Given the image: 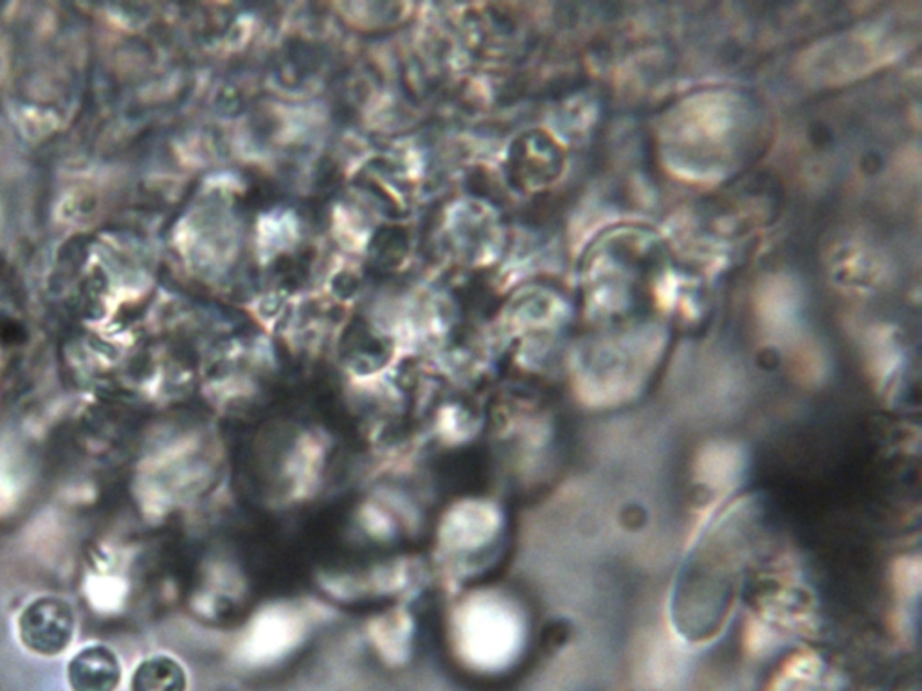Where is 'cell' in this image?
<instances>
[{
    "label": "cell",
    "instance_id": "obj_1",
    "mask_svg": "<svg viewBox=\"0 0 922 691\" xmlns=\"http://www.w3.org/2000/svg\"><path fill=\"white\" fill-rule=\"evenodd\" d=\"M75 632L72 606L57 596L37 598L20 612V641L37 654H60Z\"/></svg>",
    "mask_w": 922,
    "mask_h": 691
},
{
    "label": "cell",
    "instance_id": "obj_2",
    "mask_svg": "<svg viewBox=\"0 0 922 691\" xmlns=\"http://www.w3.org/2000/svg\"><path fill=\"white\" fill-rule=\"evenodd\" d=\"M75 691H114L119 682L118 658L105 646H87L69 664Z\"/></svg>",
    "mask_w": 922,
    "mask_h": 691
},
{
    "label": "cell",
    "instance_id": "obj_3",
    "mask_svg": "<svg viewBox=\"0 0 922 691\" xmlns=\"http://www.w3.org/2000/svg\"><path fill=\"white\" fill-rule=\"evenodd\" d=\"M183 672L170 659H150L134 673L133 691H183Z\"/></svg>",
    "mask_w": 922,
    "mask_h": 691
}]
</instances>
